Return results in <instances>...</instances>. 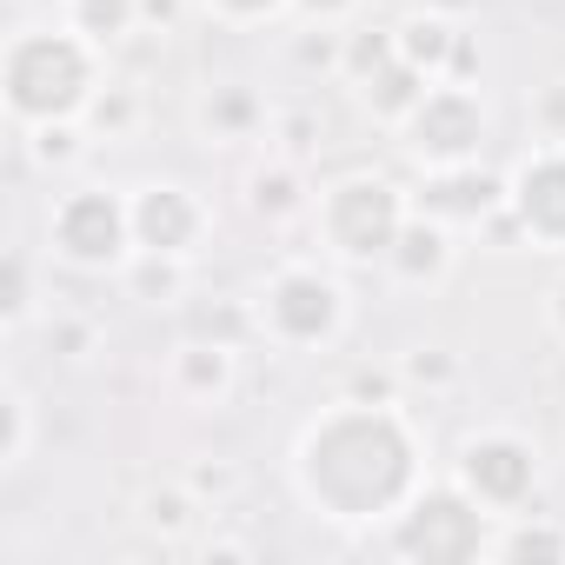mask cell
I'll list each match as a JSON object with an SVG mask.
<instances>
[{
    "instance_id": "6",
    "label": "cell",
    "mask_w": 565,
    "mask_h": 565,
    "mask_svg": "<svg viewBox=\"0 0 565 565\" xmlns=\"http://www.w3.org/2000/svg\"><path fill=\"white\" fill-rule=\"evenodd\" d=\"M134 233L147 253H186L200 239V206L186 200V186H147L134 200Z\"/></svg>"
},
{
    "instance_id": "5",
    "label": "cell",
    "mask_w": 565,
    "mask_h": 565,
    "mask_svg": "<svg viewBox=\"0 0 565 565\" xmlns=\"http://www.w3.org/2000/svg\"><path fill=\"white\" fill-rule=\"evenodd\" d=\"M479 134H486V114H479V100H466L459 87H439V94H419V107H413V147L426 153V160H466L472 147H479Z\"/></svg>"
},
{
    "instance_id": "11",
    "label": "cell",
    "mask_w": 565,
    "mask_h": 565,
    "mask_svg": "<svg viewBox=\"0 0 565 565\" xmlns=\"http://www.w3.org/2000/svg\"><path fill=\"white\" fill-rule=\"evenodd\" d=\"M300 8H313V14H340V8H353V0H300Z\"/></svg>"
},
{
    "instance_id": "12",
    "label": "cell",
    "mask_w": 565,
    "mask_h": 565,
    "mask_svg": "<svg viewBox=\"0 0 565 565\" xmlns=\"http://www.w3.org/2000/svg\"><path fill=\"white\" fill-rule=\"evenodd\" d=\"M558 327H565V287H558Z\"/></svg>"
},
{
    "instance_id": "7",
    "label": "cell",
    "mask_w": 565,
    "mask_h": 565,
    "mask_svg": "<svg viewBox=\"0 0 565 565\" xmlns=\"http://www.w3.org/2000/svg\"><path fill=\"white\" fill-rule=\"evenodd\" d=\"M519 220L539 233V239H565V153H545L519 173V193H512Z\"/></svg>"
},
{
    "instance_id": "2",
    "label": "cell",
    "mask_w": 565,
    "mask_h": 565,
    "mask_svg": "<svg viewBox=\"0 0 565 565\" xmlns=\"http://www.w3.org/2000/svg\"><path fill=\"white\" fill-rule=\"evenodd\" d=\"M327 239L353 259H373V253H393L399 239V200L386 180H347L327 193V213H320Z\"/></svg>"
},
{
    "instance_id": "8",
    "label": "cell",
    "mask_w": 565,
    "mask_h": 565,
    "mask_svg": "<svg viewBox=\"0 0 565 565\" xmlns=\"http://www.w3.org/2000/svg\"><path fill=\"white\" fill-rule=\"evenodd\" d=\"M466 479H472V492H486V499H519L525 479H532V459H525L519 439H479V446L466 452Z\"/></svg>"
},
{
    "instance_id": "10",
    "label": "cell",
    "mask_w": 565,
    "mask_h": 565,
    "mask_svg": "<svg viewBox=\"0 0 565 565\" xmlns=\"http://www.w3.org/2000/svg\"><path fill=\"white\" fill-rule=\"evenodd\" d=\"M220 14H233V21H259V14H273L279 0H213Z\"/></svg>"
},
{
    "instance_id": "3",
    "label": "cell",
    "mask_w": 565,
    "mask_h": 565,
    "mask_svg": "<svg viewBox=\"0 0 565 565\" xmlns=\"http://www.w3.org/2000/svg\"><path fill=\"white\" fill-rule=\"evenodd\" d=\"M259 300H266L259 320H266L279 340H294V347L327 340V333L340 327V287H333L327 273H313V266H287Z\"/></svg>"
},
{
    "instance_id": "1",
    "label": "cell",
    "mask_w": 565,
    "mask_h": 565,
    "mask_svg": "<svg viewBox=\"0 0 565 565\" xmlns=\"http://www.w3.org/2000/svg\"><path fill=\"white\" fill-rule=\"evenodd\" d=\"M94 87V54L87 34H21L8 47V100L21 120H61L87 100Z\"/></svg>"
},
{
    "instance_id": "9",
    "label": "cell",
    "mask_w": 565,
    "mask_h": 565,
    "mask_svg": "<svg viewBox=\"0 0 565 565\" xmlns=\"http://www.w3.org/2000/svg\"><path fill=\"white\" fill-rule=\"evenodd\" d=\"M134 28V0H74V34L87 41H114Z\"/></svg>"
},
{
    "instance_id": "4",
    "label": "cell",
    "mask_w": 565,
    "mask_h": 565,
    "mask_svg": "<svg viewBox=\"0 0 565 565\" xmlns=\"http://www.w3.org/2000/svg\"><path fill=\"white\" fill-rule=\"evenodd\" d=\"M127 233H134V206H120V200H107V193H74V200H61V213H54V246L74 259V266H107V259H120L127 253Z\"/></svg>"
}]
</instances>
